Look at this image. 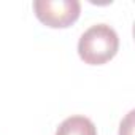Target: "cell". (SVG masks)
<instances>
[{
    "instance_id": "7a4b0ae2",
    "label": "cell",
    "mask_w": 135,
    "mask_h": 135,
    "mask_svg": "<svg viewBox=\"0 0 135 135\" xmlns=\"http://www.w3.org/2000/svg\"><path fill=\"white\" fill-rule=\"evenodd\" d=\"M33 11L45 26L65 29L80 18L81 3L78 0H35Z\"/></svg>"
},
{
    "instance_id": "6da1fadb",
    "label": "cell",
    "mask_w": 135,
    "mask_h": 135,
    "mask_svg": "<svg viewBox=\"0 0 135 135\" xmlns=\"http://www.w3.org/2000/svg\"><path fill=\"white\" fill-rule=\"evenodd\" d=\"M119 48V38L113 27L95 24L89 27L78 41V54L89 65H102L111 60Z\"/></svg>"
},
{
    "instance_id": "277c9868",
    "label": "cell",
    "mask_w": 135,
    "mask_h": 135,
    "mask_svg": "<svg viewBox=\"0 0 135 135\" xmlns=\"http://www.w3.org/2000/svg\"><path fill=\"white\" fill-rule=\"evenodd\" d=\"M133 132V111H130L126 119L121 122V129H119V135H132Z\"/></svg>"
},
{
    "instance_id": "3957f363",
    "label": "cell",
    "mask_w": 135,
    "mask_h": 135,
    "mask_svg": "<svg viewBox=\"0 0 135 135\" xmlns=\"http://www.w3.org/2000/svg\"><path fill=\"white\" fill-rule=\"evenodd\" d=\"M56 135H97V129L86 116H70L60 122Z\"/></svg>"
}]
</instances>
